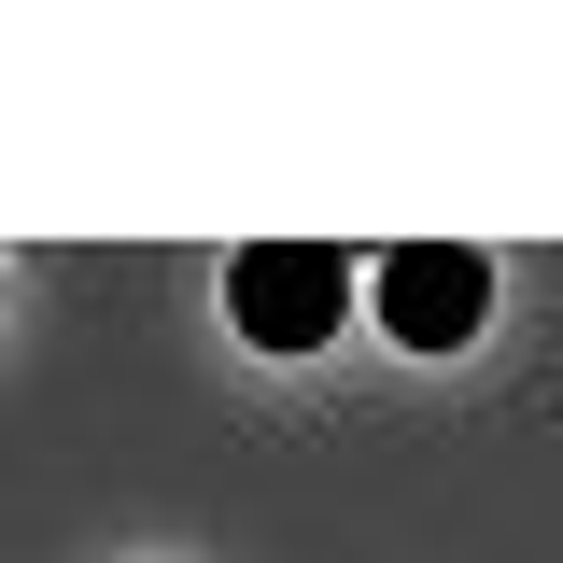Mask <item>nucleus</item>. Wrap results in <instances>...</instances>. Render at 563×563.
Here are the masks:
<instances>
[{"mask_svg":"<svg viewBox=\"0 0 563 563\" xmlns=\"http://www.w3.org/2000/svg\"><path fill=\"white\" fill-rule=\"evenodd\" d=\"M352 254H324V240H240L225 254V324L254 352H324L339 339V310H352Z\"/></svg>","mask_w":563,"mask_h":563,"instance_id":"f257e3e1","label":"nucleus"},{"mask_svg":"<svg viewBox=\"0 0 563 563\" xmlns=\"http://www.w3.org/2000/svg\"><path fill=\"white\" fill-rule=\"evenodd\" d=\"M366 310L395 324V352H465L493 324V254L479 240H395L366 268Z\"/></svg>","mask_w":563,"mask_h":563,"instance_id":"f03ea898","label":"nucleus"}]
</instances>
